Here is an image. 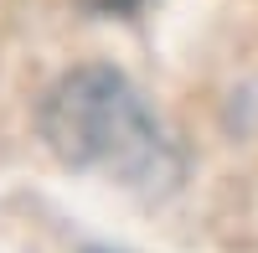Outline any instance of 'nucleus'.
Returning a JSON list of instances; mask_svg holds the SVG:
<instances>
[{"mask_svg": "<svg viewBox=\"0 0 258 253\" xmlns=\"http://www.w3.org/2000/svg\"><path fill=\"white\" fill-rule=\"evenodd\" d=\"M41 135L73 165H103L124 181H150L165 171V135L140 103V93L109 68L62 78L47 109Z\"/></svg>", "mask_w": 258, "mask_h": 253, "instance_id": "obj_1", "label": "nucleus"}]
</instances>
